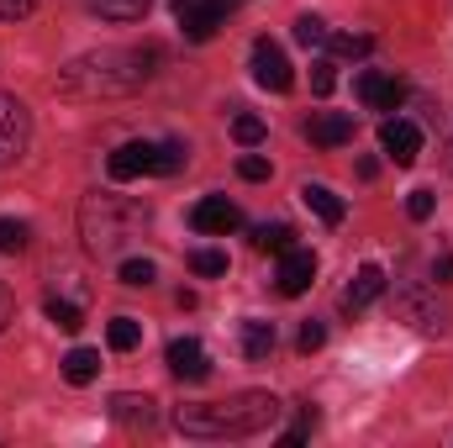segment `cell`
Segmentation results:
<instances>
[{
	"instance_id": "1",
	"label": "cell",
	"mask_w": 453,
	"mask_h": 448,
	"mask_svg": "<svg viewBox=\"0 0 453 448\" xmlns=\"http://www.w3.org/2000/svg\"><path fill=\"white\" fill-rule=\"evenodd\" d=\"M158 48L142 42V48H101V53H85L74 58L64 74H58V96L69 101H116V96H137L153 69H158Z\"/></svg>"
},
{
	"instance_id": "2",
	"label": "cell",
	"mask_w": 453,
	"mask_h": 448,
	"mask_svg": "<svg viewBox=\"0 0 453 448\" xmlns=\"http://www.w3.org/2000/svg\"><path fill=\"white\" fill-rule=\"evenodd\" d=\"M280 396L269 390H242L226 401H201V406H180L174 428L185 438H206V444H226V438H258L280 422Z\"/></svg>"
},
{
	"instance_id": "3",
	"label": "cell",
	"mask_w": 453,
	"mask_h": 448,
	"mask_svg": "<svg viewBox=\"0 0 453 448\" xmlns=\"http://www.w3.org/2000/svg\"><path fill=\"white\" fill-rule=\"evenodd\" d=\"M137 227V212L121 201V196H90L80 206V232H85V248L101 259V253H116Z\"/></svg>"
},
{
	"instance_id": "4",
	"label": "cell",
	"mask_w": 453,
	"mask_h": 448,
	"mask_svg": "<svg viewBox=\"0 0 453 448\" xmlns=\"http://www.w3.org/2000/svg\"><path fill=\"white\" fill-rule=\"evenodd\" d=\"M190 153H185V143H121L111 158H106V169H111V180H137V174H174L180 164H185Z\"/></svg>"
},
{
	"instance_id": "5",
	"label": "cell",
	"mask_w": 453,
	"mask_h": 448,
	"mask_svg": "<svg viewBox=\"0 0 453 448\" xmlns=\"http://www.w3.org/2000/svg\"><path fill=\"white\" fill-rule=\"evenodd\" d=\"M169 5H174L180 32H185L190 42H211V37H217V27L232 16V5H237V0H169Z\"/></svg>"
},
{
	"instance_id": "6",
	"label": "cell",
	"mask_w": 453,
	"mask_h": 448,
	"mask_svg": "<svg viewBox=\"0 0 453 448\" xmlns=\"http://www.w3.org/2000/svg\"><path fill=\"white\" fill-rule=\"evenodd\" d=\"M253 80H258L264 90H274V96H285V90L296 85L290 58H285V48H280L274 37H258V42H253Z\"/></svg>"
},
{
	"instance_id": "7",
	"label": "cell",
	"mask_w": 453,
	"mask_h": 448,
	"mask_svg": "<svg viewBox=\"0 0 453 448\" xmlns=\"http://www.w3.org/2000/svg\"><path fill=\"white\" fill-rule=\"evenodd\" d=\"M27 143H32V116L16 96L0 90V158H21Z\"/></svg>"
},
{
	"instance_id": "8",
	"label": "cell",
	"mask_w": 453,
	"mask_h": 448,
	"mask_svg": "<svg viewBox=\"0 0 453 448\" xmlns=\"http://www.w3.org/2000/svg\"><path fill=\"white\" fill-rule=\"evenodd\" d=\"M311 280H317V253H311V248H285V253H280V269H274L280 296H306Z\"/></svg>"
},
{
	"instance_id": "9",
	"label": "cell",
	"mask_w": 453,
	"mask_h": 448,
	"mask_svg": "<svg viewBox=\"0 0 453 448\" xmlns=\"http://www.w3.org/2000/svg\"><path fill=\"white\" fill-rule=\"evenodd\" d=\"M380 148H385L401 169H411V164H417V153H422V127H417V121H406V116H390V121L380 127Z\"/></svg>"
},
{
	"instance_id": "10",
	"label": "cell",
	"mask_w": 453,
	"mask_h": 448,
	"mask_svg": "<svg viewBox=\"0 0 453 448\" xmlns=\"http://www.w3.org/2000/svg\"><path fill=\"white\" fill-rule=\"evenodd\" d=\"M353 90L369 112H401V101H406V80H390V74H374V69H364Z\"/></svg>"
},
{
	"instance_id": "11",
	"label": "cell",
	"mask_w": 453,
	"mask_h": 448,
	"mask_svg": "<svg viewBox=\"0 0 453 448\" xmlns=\"http://www.w3.org/2000/svg\"><path fill=\"white\" fill-rule=\"evenodd\" d=\"M190 227H196V232H211V237H226V232H237V227H242V212H237L226 196H206V201H196Z\"/></svg>"
},
{
	"instance_id": "12",
	"label": "cell",
	"mask_w": 453,
	"mask_h": 448,
	"mask_svg": "<svg viewBox=\"0 0 453 448\" xmlns=\"http://www.w3.org/2000/svg\"><path fill=\"white\" fill-rule=\"evenodd\" d=\"M164 359H169V375H174V380H190V385H196V380L211 375V359H206V348H201L196 337H174Z\"/></svg>"
},
{
	"instance_id": "13",
	"label": "cell",
	"mask_w": 453,
	"mask_h": 448,
	"mask_svg": "<svg viewBox=\"0 0 453 448\" xmlns=\"http://www.w3.org/2000/svg\"><path fill=\"white\" fill-rule=\"evenodd\" d=\"M380 296H385V269H380V264H364V269L353 274V285L342 290V312H348V317H358V312H364V306H374Z\"/></svg>"
},
{
	"instance_id": "14",
	"label": "cell",
	"mask_w": 453,
	"mask_h": 448,
	"mask_svg": "<svg viewBox=\"0 0 453 448\" xmlns=\"http://www.w3.org/2000/svg\"><path fill=\"white\" fill-rule=\"evenodd\" d=\"M401 317H406L411 328H422V333H443V328H449L443 306H438L427 290H401Z\"/></svg>"
},
{
	"instance_id": "15",
	"label": "cell",
	"mask_w": 453,
	"mask_h": 448,
	"mask_svg": "<svg viewBox=\"0 0 453 448\" xmlns=\"http://www.w3.org/2000/svg\"><path fill=\"white\" fill-rule=\"evenodd\" d=\"M111 422H121V428H153L158 422V401L153 396H111Z\"/></svg>"
},
{
	"instance_id": "16",
	"label": "cell",
	"mask_w": 453,
	"mask_h": 448,
	"mask_svg": "<svg viewBox=\"0 0 453 448\" xmlns=\"http://www.w3.org/2000/svg\"><path fill=\"white\" fill-rule=\"evenodd\" d=\"M306 137H311L317 148H342V143H353V116H342V112L311 116V121H306Z\"/></svg>"
},
{
	"instance_id": "17",
	"label": "cell",
	"mask_w": 453,
	"mask_h": 448,
	"mask_svg": "<svg viewBox=\"0 0 453 448\" xmlns=\"http://www.w3.org/2000/svg\"><path fill=\"white\" fill-rule=\"evenodd\" d=\"M301 201H306V206H311L327 227H338L342 217H348V206L338 201V190H327V185H301Z\"/></svg>"
},
{
	"instance_id": "18",
	"label": "cell",
	"mask_w": 453,
	"mask_h": 448,
	"mask_svg": "<svg viewBox=\"0 0 453 448\" xmlns=\"http://www.w3.org/2000/svg\"><path fill=\"white\" fill-rule=\"evenodd\" d=\"M96 375H101V353L96 348H69L64 353V380L69 385H90Z\"/></svg>"
},
{
	"instance_id": "19",
	"label": "cell",
	"mask_w": 453,
	"mask_h": 448,
	"mask_svg": "<svg viewBox=\"0 0 453 448\" xmlns=\"http://www.w3.org/2000/svg\"><path fill=\"white\" fill-rule=\"evenodd\" d=\"M274 343H280V333H274V322H242V353L248 359H269L274 353Z\"/></svg>"
},
{
	"instance_id": "20",
	"label": "cell",
	"mask_w": 453,
	"mask_h": 448,
	"mask_svg": "<svg viewBox=\"0 0 453 448\" xmlns=\"http://www.w3.org/2000/svg\"><path fill=\"white\" fill-rule=\"evenodd\" d=\"M253 248H258V253H285V248H296V227H290V222L253 227Z\"/></svg>"
},
{
	"instance_id": "21",
	"label": "cell",
	"mask_w": 453,
	"mask_h": 448,
	"mask_svg": "<svg viewBox=\"0 0 453 448\" xmlns=\"http://www.w3.org/2000/svg\"><path fill=\"white\" fill-rule=\"evenodd\" d=\"M148 5H153V0H90V11L106 16V21H142Z\"/></svg>"
},
{
	"instance_id": "22",
	"label": "cell",
	"mask_w": 453,
	"mask_h": 448,
	"mask_svg": "<svg viewBox=\"0 0 453 448\" xmlns=\"http://www.w3.org/2000/svg\"><path fill=\"white\" fill-rule=\"evenodd\" d=\"M327 48H333L338 58H369V53H374V37H369V32H333Z\"/></svg>"
},
{
	"instance_id": "23",
	"label": "cell",
	"mask_w": 453,
	"mask_h": 448,
	"mask_svg": "<svg viewBox=\"0 0 453 448\" xmlns=\"http://www.w3.org/2000/svg\"><path fill=\"white\" fill-rule=\"evenodd\" d=\"M106 343H111L116 353H132V348L142 343V322H137V317H116L111 328H106Z\"/></svg>"
},
{
	"instance_id": "24",
	"label": "cell",
	"mask_w": 453,
	"mask_h": 448,
	"mask_svg": "<svg viewBox=\"0 0 453 448\" xmlns=\"http://www.w3.org/2000/svg\"><path fill=\"white\" fill-rule=\"evenodd\" d=\"M48 322H53L58 333H80V328H85V312H80L74 301H58V296H53V301H48Z\"/></svg>"
},
{
	"instance_id": "25",
	"label": "cell",
	"mask_w": 453,
	"mask_h": 448,
	"mask_svg": "<svg viewBox=\"0 0 453 448\" xmlns=\"http://www.w3.org/2000/svg\"><path fill=\"white\" fill-rule=\"evenodd\" d=\"M327 37H333V32H327L322 16H296V42H301V48H327Z\"/></svg>"
},
{
	"instance_id": "26",
	"label": "cell",
	"mask_w": 453,
	"mask_h": 448,
	"mask_svg": "<svg viewBox=\"0 0 453 448\" xmlns=\"http://www.w3.org/2000/svg\"><path fill=\"white\" fill-rule=\"evenodd\" d=\"M27 243H32V227L16 217H0V253H21Z\"/></svg>"
},
{
	"instance_id": "27",
	"label": "cell",
	"mask_w": 453,
	"mask_h": 448,
	"mask_svg": "<svg viewBox=\"0 0 453 448\" xmlns=\"http://www.w3.org/2000/svg\"><path fill=\"white\" fill-rule=\"evenodd\" d=\"M264 132H269V127H264L258 116H232V137H237L242 148H258V143H264Z\"/></svg>"
},
{
	"instance_id": "28",
	"label": "cell",
	"mask_w": 453,
	"mask_h": 448,
	"mask_svg": "<svg viewBox=\"0 0 453 448\" xmlns=\"http://www.w3.org/2000/svg\"><path fill=\"white\" fill-rule=\"evenodd\" d=\"M153 280H158V269H153L148 259H127V264H121V285L142 290V285H153Z\"/></svg>"
},
{
	"instance_id": "29",
	"label": "cell",
	"mask_w": 453,
	"mask_h": 448,
	"mask_svg": "<svg viewBox=\"0 0 453 448\" xmlns=\"http://www.w3.org/2000/svg\"><path fill=\"white\" fill-rule=\"evenodd\" d=\"M190 269L206 274V280H211V274H226V253H217V248H196V253H190Z\"/></svg>"
},
{
	"instance_id": "30",
	"label": "cell",
	"mask_w": 453,
	"mask_h": 448,
	"mask_svg": "<svg viewBox=\"0 0 453 448\" xmlns=\"http://www.w3.org/2000/svg\"><path fill=\"white\" fill-rule=\"evenodd\" d=\"M311 90H317V96H333V90H338V64H333V58L311 64Z\"/></svg>"
},
{
	"instance_id": "31",
	"label": "cell",
	"mask_w": 453,
	"mask_h": 448,
	"mask_svg": "<svg viewBox=\"0 0 453 448\" xmlns=\"http://www.w3.org/2000/svg\"><path fill=\"white\" fill-rule=\"evenodd\" d=\"M433 212H438V196H433V190H411V196H406V217H411V222H427Z\"/></svg>"
},
{
	"instance_id": "32",
	"label": "cell",
	"mask_w": 453,
	"mask_h": 448,
	"mask_svg": "<svg viewBox=\"0 0 453 448\" xmlns=\"http://www.w3.org/2000/svg\"><path fill=\"white\" fill-rule=\"evenodd\" d=\"M322 343H327V328H322V322H306L301 337H296V348H301V353H317Z\"/></svg>"
},
{
	"instance_id": "33",
	"label": "cell",
	"mask_w": 453,
	"mask_h": 448,
	"mask_svg": "<svg viewBox=\"0 0 453 448\" xmlns=\"http://www.w3.org/2000/svg\"><path fill=\"white\" fill-rule=\"evenodd\" d=\"M237 174H242V180H269V158L242 153V158H237Z\"/></svg>"
},
{
	"instance_id": "34",
	"label": "cell",
	"mask_w": 453,
	"mask_h": 448,
	"mask_svg": "<svg viewBox=\"0 0 453 448\" xmlns=\"http://www.w3.org/2000/svg\"><path fill=\"white\" fill-rule=\"evenodd\" d=\"M311 428H317V406H301V417H296V428L285 433V444H301V438H311Z\"/></svg>"
},
{
	"instance_id": "35",
	"label": "cell",
	"mask_w": 453,
	"mask_h": 448,
	"mask_svg": "<svg viewBox=\"0 0 453 448\" xmlns=\"http://www.w3.org/2000/svg\"><path fill=\"white\" fill-rule=\"evenodd\" d=\"M32 11H37V0H0V21H21Z\"/></svg>"
},
{
	"instance_id": "36",
	"label": "cell",
	"mask_w": 453,
	"mask_h": 448,
	"mask_svg": "<svg viewBox=\"0 0 453 448\" xmlns=\"http://www.w3.org/2000/svg\"><path fill=\"white\" fill-rule=\"evenodd\" d=\"M11 317H16V301H11V285L0 280V333L11 328Z\"/></svg>"
},
{
	"instance_id": "37",
	"label": "cell",
	"mask_w": 453,
	"mask_h": 448,
	"mask_svg": "<svg viewBox=\"0 0 453 448\" xmlns=\"http://www.w3.org/2000/svg\"><path fill=\"white\" fill-rule=\"evenodd\" d=\"M433 280H438V285H453V259H449V253L433 264Z\"/></svg>"
},
{
	"instance_id": "38",
	"label": "cell",
	"mask_w": 453,
	"mask_h": 448,
	"mask_svg": "<svg viewBox=\"0 0 453 448\" xmlns=\"http://www.w3.org/2000/svg\"><path fill=\"white\" fill-rule=\"evenodd\" d=\"M449 169H453V143H449Z\"/></svg>"
}]
</instances>
